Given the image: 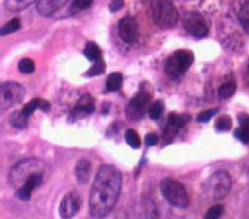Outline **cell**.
<instances>
[{
  "mask_svg": "<svg viewBox=\"0 0 249 219\" xmlns=\"http://www.w3.org/2000/svg\"><path fill=\"white\" fill-rule=\"evenodd\" d=\"M122 189V175L113 165H101L89 195V213L93 218L107 216L115 207Z\"/></svg>",
  "mask_w": 249,
  "mask_h": 219,
  "instance_id": "1",
  "label": "cell"
},
{
  "mask_svg": "<svg viewBox=\"0 0 249 219\" xmlns=\"http://www.w3.org/2000/svg\"><path fill=\"white\" fill-rule=\"evenodd\" d=\"M48 171L45 162L30 159L18 162L10 171V181L21 201H29L32 192L42 185Z\"/></svg>",
  "mask_w": 249,
  "mask_h": 219,
  "instance_id": "2",
  "label": "cell"
},
{
  "mask_svg": "<svg viewBox=\"0 0 249 219\" xmlns=\"http://www.w3.org/2000/svg\"><path fill=\"white\" fill-rule=\"evenodd\" d=\"M231 188V178L225 170L210 175L202 185L203 198L206 201H219L225 198Z\"/></svg>",
  "mask_w": 249,
  "mask_h": 219,
  "instance_id": "3",
  "label": "cell"
},
{
  "mask_svg": "<svg viewBox=\"0 0 249 219\" xmlns=\"http://www.w3.org/2000/svg\"><path fill=\"white\" fill-rule=\"evenodd\" d=\"M154 22L160 29L173 28L178 20V12L170 0H150Z\"/></svg>",
  "mask_w": 249,
  "mask_h": 219,
  "instance_id": "4",
  "label": "cell"
},
{
  "mask_svg": "<svg viewBox=\"0 0 249 219\" xmlns=\"http://www.w3.org/2000/svg\"><path fill=\"white\" fill-rule=\"evenodd\" d=\"M153 97V90L149 84H141L138 91L129 100L125 108L126 117L131 121L143 118L150 107Z\"/></svg>",
  "mask_w": 249,
  "mask_h": 219,
  "instance_id": "5",
  "label": "cell"
},
{
  "mask_svg": "<svg viewBox=\"0 0 249 219\" xmlns=\"http://www.w3.org/2000/svg\"><path fill=\"white\" fill-rule=\"evenodd\" d=\"M160 188L162 196L169 204L178 207L186 208L189 204L188 193L182 183L169 177L161 179Z\"/></svg>",
  "mask_w": 249,
  "mask_h": 219,
  "instance_id": "6",
  "label": "cell"
},
{
  "mask_svg": "<svg viewBox=\"0 0 249 219\" xmlns=\"http://www.w3.org/2000/svg\"><path fill=\"white\" fill-rule=\"evenodd\" d=\"M194 61V55L189 50L175 51L165 61L164 71L170 78H178L185 74Z\"/></svg>",
  "mask_w": 249,
  "mask_h": 219,
  "instance_id": "7",
  "label": "cell"
},
{
  "mask_svg": "<svg viewBox=\"0 0 249 219\" xmlns=\"http://www.w3.org/2000/svg\"><path fill=\"white\" fill-rule=\"evenodd\" d=\"M25 96V89L17 82L0 85V111H6L20 103Z\"/></svg>",
  "mask_w": 249,
  "mask_h": 219,
  "instance_id": "8",
  "label": "cell"
},
{
  "mask_svg": "<svg viewBox=\"0 0 249 219\" xmlns=\"http://www.w3.org/2000/svg\"><path fill=\"white\" fill-rule=\"evenodd\" d=\"M183 26L191 35L196 38H202L208 33L206 20L198 12H187L183 16Z\"/></svg>",
  "mask_w": 249,
  "mask_h": 219,
  "instance_id": "9",
  "label": "cell"
},
{
  "mask_svg": "<svg viewBox=\"0 0 249 219\" xmlns=\"http://www.w3.org/2000/svg\"><path fill=\"white\" fill-rule=\"evenodd\" d=\"M118 33L125 44H133L138 39L139 29L136 19L130 16L123 17L118 23Z\"/></svg>",
  "mask_w": 249,
  "mask_h": 219,
  "instance_id": "10",
  "label": "cell"
},
{
  "mask_svg": "<svg viewBox=\"0 0 249 219\" xmlns=\"http://www.w3.org/2000/svg\"><path fill=\"white\" fill-rule=\"evenodd\" d=\"M94 110H95L94 98L90 94L86 93L78 99L75 106L71 109L69 113V120L71 122L78 121L80 119H83L92 114Z\"/></svg>",
  "mask_w": 249,
  "mask_h": 219,
  "instance_id": "11",
  "label": "cell"
},
{
  "mask_svg": "<svg viewBox=\"0 0 249 219\" xmlns=\"http://www.w3.org/2000/svg\"><path fill=\"white\" fill-rule=\"evenodd\" d=\"M81 206V199L77 192L67 193L61 200L59 204V215L61 218L69 219L74 217Z\"/></svg>",
  "mask_w": 249,
  "mask_h": 219,
  "instance_id": "12",
  "label": "cell"
},
{
  "mask_svg": "<svg viewBox=\"0 0 249 219\" xmlns=\"http://www.w3.org/2000/svg\"><path fill=\"white\" fill-rule=\"evenodd\" d=\"M189 120H190L189 116L170 113L168 116V120H167V127L164 131V137L168 138V139L171 138L173 136V134L178 129L183 128Z\"/></svg>",
  "mask_w": 249,
  "mask_h": 219,
  "instance_id": "13",
  "label": "cell"
},
{
  "mask_svg": "<svg viewBox=\"0 0 249 219\" xmlns=\"http://www.w3.org/2000/svg\"><path fill=\"white\" fill-rule=\"evenodd\" d=\"M68 0H38L37 11L44 17H49L55 14L63 6L66 5Z\"/></svg>",
  "mask_w": 249,
  "mask_h": 219,
  "instance_id": "14",
  "label": "cell"
},
{
  "mask_svg": "<svg viewBox=\"0 0 249 219\" xmlns=\"http://www.w3.org/2000/svg\"><path fill=\"white\" fill-rule=\"evenodd\" d=\"M92 170V164L87 159H81L77 162L75 166V176L77 182L85 185L89 182Z\"/></svg>",
  "mask_w": 249,
  "mask_h": 219,
  "instance_id": "15",
  "label": "cell"
},
{
  "mask_svg": "<svg viewBox=\"0 0 249 219\" xmlns=\"http://www.w3.org/2000/svg\"><path fill=\"white\" fill-rule=\"evenodd\" d=\"M40 109L41 111L48 112L51 109V103L42 98H33L29 102H27L21 109V112L30 118V116L37 110Z\"/></svg>",
  "mask_w": 249,
  "mask_h": 219,
  "instance_id": "16",
  "label": "cell"
},
{
  "mask_svg": "<svg viewBox=\"0 0 249 219\" xmlns=\"http://www.w3.org/2000/svg\"><path fill=\"white\" fill-rule=\"evenodd\" d=\"M83 54L87 59H89V61H92V62L102 57V53H101L100 48L98 47L97 44H95L93 42H89L86 44Z\"/></svg>",
  "mask_w": 249,
  "mask_h": 219,
  "instance_id": "17",
  "label": "cell"
},
{
  "mask_svg": "<svg viewBox=\"0 0 249 219\" xmlns=\"http://www.w3.org/2000/svg\"><path fill=\"white\" fill-rule=\"evenodd\" d=\"M36 0H5V8L10 12H20L30 5H32Z\"/></svg>",
  "mask_w": 249,
  "mask_h": 219,
  "instance_id": "18",
  "label": "cell"
},
{
  "mask_svg": "<svg viewBox=\"0 0 249 219\" xmlns=\"http://www.w3.org/2000/svg\"><path fill=\"white\" fill-rule=\"evenodd\" d=\"M123 84V75L120 72L111 73L106 80L105 86L107 91H117L121 89Z\"/></svg>",
  "mask_w": 249,
  "mask_h": 219,
  "instance_id": "19",
  "label": "cell"
},
{
  "mask_svg": "<svg viewBox=\"0 0 249 219\" xmlns=\"http://www.w3.org/2000/svg\"><path fill=\"white\" fill-rule=\"evenodd\" d=\"M28 122H29V117L25 116L21 112V110L20 111H15L14 113H12V115L10 117L11 125L13 127H15L16 128H18V129H23V128H27Z\"/></svg>",
  "mask_w": 249,
  "mask_h": 219,
  "instance_id": "20",
  "label": "cell"
},
{
  "mask_svg": "<svg viewBox=\"0 0 249 219\" xmlns=\"http://www.w3.org/2000/svg\"><path fill=\"white\" fill-rule=\"evenodd\" d=\"M236 90V84L234 81H229L220 86L218 90V96L221 99H227L233 95Z\"/></svg>",
  "mask_w": 249,
  "mask_h": 219,
  "instance_id": "21",
  "label": "cell"
},
{
  "mask_svg": "<svg viewBox=\"0 0 249 219\" xmlns=\"http://www.w3.org/2000/svg\"><path fill=\"white\" fill-rule=\"evenodd\" d=\"M105 68H106L105 61H104L103 57H101V58L93 61V64L91 65V67L89 68L84 75L87 76V77L98 76V75H101L105 72Z\"/></svg>",
  "mask_w": 249,
  "mask_h": 219,
  "instance_id": "22",
  "label": "cell"
},
{
  "mask_svg": "<svg viewBox=\"0 0 249 219\" xmlns=\"http://www.w3.org/2000/svg\"><path fill=\"white\" fill-rule=\"evenodd\" d=\"M238 19L245 32L249 34V1L244 3L240 8L238 12Z\"/></svg>",
  "mask_w": 249,
  "mask_h": 219,
  "instance_id": "23",
  "label": "cell"
},
{
  "mask_svg": "<svg viewBox=\"0 0 249 219\" xmlns=\"http://www.w3.org/2000/svg\"><path fill=\"white\" fill-rule=\"evenodd\" d=\"M163 110H164V103L161 100H157L153 104H151L148 109L149 117L152 120H158L161 116Z\"/></svg>",
  "mask_w": 249,
  "mask_h": 219,
  "instance_id": "24",
  "label": "cell"
},
{
  "mask_svg": "<svg viewBox=\"0 0 249 219\" xmlns=\"http://www.w3.org/2000/svg\"><path fill=\"white\" fill-rule=\"evenodd\" d=\"M124 138L126 143L132 148V149H138L141 146V140L138 135V133L134 129H127L124 134Z\"/></svg>",
  "mask_w": 249,
  "mask_h": 219,
  "instance_id": "25",
  "label": "cell"
},
{
  "mask_svg": "<svg viewBox=\"0 0 249 219\" xmlns=\"http://www.w3.org/2000/svg\"><path fill=\"white\" fill-rule=\"evenodd\" d=\"M20 28V20L18 18H14L0 28V36H4L18 31Z\"/></svg>",
  "mask_w": 249,
  "mask_h": 219,
  "instance_id": "26",
  "label": "cell"
},
{
  "mask_svg": "<svg viewBox=\"0 0 249 219\" xmlns=\"http://www.w3.org/2000/svg\"><path fill=\"white\" fill-rule=\"evenodd\" d=\"M18 70L22 74H31L35 70V63L31 58H22L18 62Z\"/></svg>",
  "mask_w": 249,
  "mask_h": 219,
  "instance_id": "27",
  "label": "cell"
},
{
  "mask_svg": "<svg viewBox=\"0 0 249 219\" xmlns=\"http://www.w3.org/2000/svg\"><path fill=\"white\" fill-rule=\"evenodd\" d=\"M231 125H232V121H231V117L228 115H224L216 121L215 127L220 131H227V130L231 129Z\"/></svg>",
  "mask_w": 249,
  "mask_h": 219,
  "instance_id": "28",
  "label": "cell"
},
{
  "mask_svg": "<svg viewBox=\"0 0 249 219\" xmlns=\"http://www.w3.org/2000/svg\"><path fill=\"white\" fill-rule=\"evenodd\" d=\"M94 0H74L73 4L70 8V11L72 14H75L77 12L86 10L88 8H89Z\"/></svg>",
  "mask_w": 249,
  "mask_h": 219,
  "instance_id": "29",
  "label": "cell"
},
{
  "mask_svg": "<svg viewBox=\"0 0 249 219\" xmlns=\"http://www.w3.org/2000/svg\"><path fill=\"white\" fill-rule=\"evenodd\" d=\"M234 136L243 143H249V128L241 126L234 130Z\"/></svg>",
  "mask_w": 249,
  "mask_h": 219,
  "instance_id": "30",
  "label": "cell"
},
{
  "mask_svg": "<svg viewBox=\"0 0 249 219\" xmlns=\"http://www.w3.org/2000/svg\"><path fill=\"white\" fill-rule=\"evenodd\" d=\"M223 211H224V207L222 205H220V204L213 205L212 207H210L207 210L204 218L205 219H217L222 215Z\"/></svg>",
  "mask_w": 249,
  "mask_h": 219,
  "instance_id": "31",
  "label": "cell"
},
{
  "mask_svg": "<svg viewBox=\"0 0 249 219\" xmlns=\"http://www.w3.org/2000/svg\"><path fill=\"white\" fill-rule=\"evenodd\" d=\"M218 111H219L218 108H213V109H210V110H206V111L200 113L197 116V121L198 122H208L213 116H215L218 113Z\"/></svg>",
  "mask_w": 249,
  "mask_h": 219,
  "instance_id": "32",
  "label": "cell"
},
{
  "mask_svg": "<svg viewBox=\"0 0 249 219\" xmlns=\"http://www.w3.org/2000/svg\"><path fill=\"white\" fill-rule=\"evenodd\" d=\"M159 141V138H158V135L154 132H150L146 135L145 137V144L146 146H154L158 143Z\"/></svg>",
  "mask_w": 249,
  "mask_h": 219,
  "instance_id": "33",
  "label": "cell"
},
{
  "mask_svg": "<svg viewBox=\"0 0 249 219\" xmlns=\"http://www.w3.org/2000/svg\"><path fill=\"white\" fill-rule=\"evenodd\" d=\"M124 0H112L109 8L111 12H118L124 7Z\"/></svg>",
  "mask_w": 249,
  "mask_h": 219,
  "instance_id": "34",
  "label": "cell"
},
{
  "mask_svg": "<svg viewBox=\"0 0 249 219\" xmlns=\"http://www.w3.org/2000/svg\"><path fill=\"white\" fill-rule=\"evenodd\" d=\"M238 120L241 126H246L249 128V116L248 115H239Z\"/></svg>",
  "mask_w": 249,
  "mask_h": 219,
  "instance_id": "35",
  "label": "cell"
}]
</instances>
